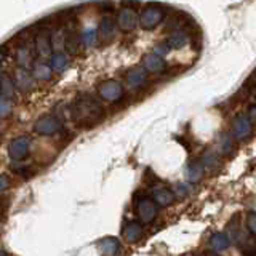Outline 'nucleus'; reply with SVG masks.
Wrapping results in <instances>:
<instances>
[{
  "label": "nucleus",
  "instance_id": "nucleus-19",
  "mask_svg": "<svg viewBox=\"0 0 256 256\" xmlns=\"http://www.w3.org/2000/svg\"><path fill=\"white\" fill-rule=\"evenodd\" d=\"M16 60H18L21 69H26L30 66L32 61H34V54H32L30 48L28 45H22L18 48V52H16Z\"/></svg>",
  "mask_w": 256,
  "mask_h": 256
},
{
  "label": "nucleus",
  "instance_id": "nucleus-27",
  "mask_svg": "<svg viewBox=\"0 0 256 256\" xmlns=\"http://www.w3.org/2000/svg\"><path fill=\"white\" fill-rule=\"evenodd\" d=\"M218 162H220V158H218V154H216V152H212V150L205 152V156L202 158V165H205L208 168H213L218 165Z\"/></svg>",
  "mask_w": 256,
  "mask_h": 256
},
{
  "label": "nucleus",
  "instance_id": "nucleus-18",
  "mask_svg": "<svg viewBox=\"0 0 256 256\" xmlns=\"http://www.w3.org/2000/svg\"><path fill=\"white\" fill-rule=\"evenodd\" d=\"M210 245L216 252H224L230 246V240L224 232H216V234H213L210 238Z\"/></svg>",
  "mask_w": 256,
  "mask_h": 256
},
{
  "label": "nucleus",
  "instance_id": "nucleus-9",
  "mask_svg": "<svg viewBox=\"0 0 256 256\" xmlns=\"http://www.w3.org/2000/svg\"><path fill=\"white\" fill-rule=\"evenodd\" d=\"M232 132L237 140H246L252 133V122L245 116H237L232 122Z\"/></svg>",
  "mask_w": 256,
  "mask_h": 256
},
{
  "label": "nucleus",
  "instance_id": "nucleus-6",
  "mask_svg": "<svg viewBox=\"0 0 256 256\" xmlns=\"http://www.w3.org/2000/svg\"><path fill=\"white\" fill-rule=\"evenodd\" d=\"M136 24H138V16L133 8H122L117 16V26L125 32H130L136 28Z\"/></svg>",
  "mask_w": 256,
  "mask_h": 256
},
{
  "label": "nucleus",
  "instance_id": "nucleus-14",
  "mask_svg": "<svg viewBox=\"0 0 256 256\" xmlns=\"http://www.w3.org/2000/svg\"><path fill=\"white\" fill-rule=\"evenodd\" d=\"M141 236H142V226L136 221L128 222L124 229V237L126 238V242H130V244L138 242V240L141 238Z\"/></svg>",
  "mask_w": 256,
  "mask_h": 256
},
{
  "label": "nucleus",
  "instance_id": "nucleus-3",
  "mask_svg": "<svg viewBox=\"0 0 256 256\" xmlns=\"http://www.w3.org/2000/svg\"><path fill=\"white\" fill-rule=\"evenodd\" d=\"M136 213H138V218L141 222L149 224L154 221L157 216V205L154 200L142 197L138 200V204H136Z\"/></svg>",
  "mask_w": 256,
  "mask_h": 256
},
{
  "label": "nucleus",
  "instance_id": "nucleus-31",
  "mask_svg": "<svg viewBox=\"0 0 256 256\" xmlns=\"http://www.w3.org/2000/svg\"><path fill=\"white\" fill-rule=\"evenodd\" d=\"M168 52H170V46H168L166 44H164V45H157V46H156V54L160 56V58H162V56H165Z\"/></svg>",
  "mask_w": 256,
  "mask_h": 256
},
{
  "label": "nucleus",
  "instance_id": "nucleus-7",
  "mask_svg": "<svg viewBox=\"0 0 256 256\" xmlns=\"http://www.w3.org/2000/svg\"><path fill=\"white\" fill-rule=\"evenodd\" d=\"M36 50L38 54H42L44 58H48L53 53L52 48V32L48 29H42L36 37Z\"/></svg>",
  "mask_w": 256,
  "mask_h": 256
},
{
  "label": "nucleus",
  "instance_id": "nucleus-34",
  "mask_svg": "<svg viewBox=\"0 0 256 256\" xmlns=\"http://www.w3.org/2000/svg\"><path fill=\"white\" fill-rule=\"evenodd\" d=\"M248 120L256 124V104L254 106H250V109H248Z\"/></svg>",
  "mask_w": 256,
  "mask_h": 256
},
{
  "label": "nucleus",
  "instance_id": "nucleus-32",
  "mask_svg": "<svg viewBox=\"0 0 256 256\" xmlns=\"http://www.w3.org/2000/svg\"><path fill=\"white\" fill-rule=\"evenodd\" d=\"M176 194H178L180 197L188 196V194H189V188H188V184H178V186H176Z\"/></svg>",
  "mask_w": 256,
  "mask_h": 256
},
{
  "label": "nucleus",
  "instance_id": "nucleus-13",
  "mask_svg": "<svg viewBox=\"0 0 256 256\" xmlns=\"http://www.w3.org/2000/svg\"><path fill=\"white\" fill-rule=\"evenodd\" d=\"M186 176L189 182H198L204 176V165L200 160H192L188 164L186 168Z\"/></svg>",
  "mask_w": 256,
  "mask_h": 256
},
{
  "label": "nucleus",
  "instance_id": "nucleus-5",
  "mask_svg": "<svg viewBox=\"0 0 256 256\" xmlns=\"http://www.w3.org/2000/svg\"><path fill=\"white\" fill-rule=\"evenodd\" d=\"M34 128H36L37 133L50 136V134H54V133L61 132L62 125H61L58 117H54V116H45V117H40L37 120Z\"/></svg>",
  "mask_w": 256,
  "mask_h": 256
},
{
  "label": "nucleus",
  "instance_id": "nucleus-35",
  "mask_svg": "<svg viewBox=\"0 0 256 256\" xmlns=\"http://www.w3.org/2000/svg\"><path fill=\"white\" fill-rule=\"evenodd\" d=\"M205 256H218V254H205Z\"/></svg>",
  "mask_w": 256,
  "mask_h": 256
},
{
  "label": "nucleus",
  "instance_id": "nucleus-29",
  "mask_svg": "<svg viewBox=\"0 0 256 256\" xmlns=\"http://www.w3.org/2000/svg\"><path fill=\"white\" fill-rule=\"evenodd\" d=\"M246 228H248V232L256 237V213L254 212L248 213V216H246Z\"/></svg>",
  "mask_w": 256,
  "mask_h": 256
},
{
  "label": "nucleus",
  "instance_id": "nucleus-23",
  "mask_svg": "<svg viewBox=\"0 0 256 256\" xmlns=\"http://www.w3.org/2000/svg\"><path fill=\"white\" fill-rule=\"evenodd\" d=\"M64 42H66V30L58 29L52 34V48L54 53H61L64 50Z\"/></svg>",
  "mask_w": 256,
  "mask_h": 256
},
{
  "label": "nucleus",
  "instance_id": "nucleus-16",
  "mask_svg": "<svg viewBox=\"0 0 256 256\" xmlns=\"http://www.w3.org/2000/svg\"><path fill=\"white\" fill-rule=\"evenodd\" d=\"M100 252L102 253V256H116L118 253V240L114 237L102 238L100 244Z\"/></svg>",
  "mask_w": 256,
  "mask_h": 256
},
{
  "label": "nucleus",
  "instance_id": "nucleus-11",
  "mask_svg": "<svg viewBox=\"0 0 256 256\" xmlns=\"http://www.w3.org/2000/svg\"><path fill=\"white\" fill-rule=\"evenodd\" d=\"M148 78V72L144 68H133L126 74V85L130 88H140Z\"/></svg>",
  "mask_w": 256,
  "mask_h": 256
},
{
  "label": "nucleus",
  "instance_id": "nucleus-36",
  "mask_svg": "<svg viewBox=\"0 0 256 256\" xmlns=\"http://www.w3.org/2000/svg\"><path fill=\"white\" fill-rule=\"evenodd\" d=\"M254 96H256V88H254Z\"/></svg>",
  "mask_w": 256,
  "mask_h": 256
},
{
  "label": "nucleus",
  "instance_id": "nucleus-33",
  "mask_svg": "<svg viewBox=\"0 0 256 256\" xmlns=\"http://www.w3.org/2000/svg\"><path fill=\"white\" fill-rule=\"evenodd\" d=\"M8 186H10V181L5 174H0V192H4Z\"/></svg>",
  "mask_w": 256,
  "mask_h": 256
},
{
  "label": "nucleus",
  "instance_id": "nucleus-26",
  "mask_svg": "<svg viewBox=\"0 0 256 256\" xmlns=\"http://www.w3.org/2000/svg\"><path fill=\"white\" fill-rule=\"evenodd\" d=\"M82 42L85 46H94L96 42H98V32H96L94 29H86L84 34H82Z\"/></svg>",
  "mask_w": 256,
  "mask_h": 256
},
{
  "label": "nucleus",
  "instance_id": "nucleus-20",
  "mask_svg": "<svg viewBox=\"0 0 256 256\" xmlns=\"http://www.w3.org/2000/svg\"><path fill=\"white\" fill-rule=\"evenodd\" d=\"M186 44H188V34L182 30L173 32V34L166 40V45L170 48H173V50H180V48L186 46Z\"/></svg>",
  "mask_w": 256,
  "mask_h": 256
},
{
  "label": "nucleus",
  "instance_id": "nucleus-25",
  "mask_svg": "<svg viewBox=\"0 0 256 256\" xmlns=\"http://www.w3.org/2000/svg\"><path fill=\"white\" fill-rule=\"evenodd\" d=\"M32 76L38 80H50L52 78V68L44 62H36L32 68Z\"/></svg>",
  "mask_w": 256,
  "mask_h": 256
},
{
  "label": "nucleus",
  "instance_id": "nucleus-15",
  "mask_svg": "<svg viewBox=\"0 0 256 256\" xmlns=\"http://www.w3.org/2000/svg\"><path fill=\"white\" fill-rule=\"evenodd\" d=\"M152 194H154V202L160 206H168L174 198V194L168 188H156Z\"/></svg>",
  "mask_w": 256,
  "mask_h": 256
},
{
  "label": "nucleus",
  "instance_id": "nucleus-1",
  "mask_svg": "<svg viewBox=\"0 0 256 256\" xmlns=\"http://www.w3.org/2000/svg\"><path fill=\"white\" fill-rule=\"evenodd\" d=\"M70 117L76 118L82 125L98 124L104 116L102 106L90 94H82L69 106Z\"/></svg>",
  "mask_w": 256,
  "mask_h": 256
},
{
  "label": "nucleus",
  "instance_id": "nucleus-28",
  "mask_svg": "<svg viewBox=\"0 0 256 256\" xmlns=\"http://www.w3.org/2000/svg\"><path fill=\"white\" fill-rule=\"evenodd\" d=\"M13 110V104L10 100H0V117H8Z\"/></svg>",
  "mask_w": 256,
  "mask_h": 256
},
{
  "label": "nucleus",
  "instance_id": "nucleus-10",
  "mask_svg": "<svg viewBox=\"0 0 256 256\" xmlns=\"http://www.w3.org/2000/svg\"><path fill=\"white\" fill-rule=\"evenodd\" d=\"M142 64H144V69L149 72H154V74H158V72H162L166 68V62L164 61V58H160L156 53L144 56Z\"/></svg>",
  "mask_w": 256,
  "mask_h": 256
},
{
  "label": "nucleus",
  "instance_id": "nucleus-4",
  "mask_svg": "<svg viewBox=\"0 0 256 256\" xmlns=\"http://www.w3.org/2000/svg\"><path fill=\"white\" fill-rule=\"evenodd\" d=\"M100 92V96L104 100V101H117L122 98L124 94V88L120 85L117 80H106V82H102L98 88Z\"/></svg>",
  "mask_w": 256,
  "mask_h": 256
},
{
  "label": "nucleus",
  "instance_id": "nucleus-30",
  "mask_svg": "<svg viewBox=\"0 0 256 256\" xmlns=\"http://www.w3.org/2000/svg\"><path fill=\"white\" fill-rule=\"evenodd\" d=\"M221 150H224V152H230L232 150V144H230L229 136H222V140H221Z\"/></svg>",
  "mask_w": 256,
  "mask_h": 256
},
{
  "label": "nucleus",
  "instance_id": "nucleus-12",
  "mask_svg": "<svg viewBox=\"0 0 256 256\" xmlns=\"http://www.w3.org/2000/svg\"><path fill=\"white\" fill-rule=\"evenodd\" d=\"M116 28H117V21H114L110 18V16H106L101 24H100V29H98V38L104 40V42H108L116 34Z\"/></svg>",
  "mask_w": 256,
  "mask_h": 256
},
{
  "label": "nucleus",
  "instance_id": "nucleus-22",
  "mask_svg": "<svg viewBox=\"0 0 256 256\" xmlns=\"http://www.w3.org/2000/svg\"><path fill=\"white\" fill-rule=\"evenodd\" d=\"M14 84H13V80L8 77V76H0V94L4 96V100H10L14 96Z\"/></svg>",
  "mask_w": 256,
  "mask_h": 256
},
{
  "label": "nucleus",
  "instance_id": "nucleus-17",
  "mask_svg": "<svg viewBox=\"0 0 256 256\" xmlns=\"http://www.w3.org/2000/svg\"><path fill=\"white\" fill-rule=\"evenodd\" d=\"M82 42V36H78L77 32H66V42H64V50H68L69 54H76L80 48Z\"/></svg>",
  "mask_w": 256,
  "mask_h": 256
},
{
  "label": "nucleus",
  "instance_id": "nucleus-2",
  "mask_svg": "<svg viewBox=\"0 0 256 256\" xmlns=\"http://www.w3.org/2000/svg\"><path fill=\"white\" fill-rule=\"evenodd\" d=\"M162 20H164V10H162V6H158L156 4H150V5H148L142 10V13L140 16V24H141L142 29L150 30V29L157 28Z\"/></svg>",
  "mask_w": 256,
  "mask_h": 256
},
{
  "label": "nucleus",
  "instance_id": "nucleus-24",
  "mask_svg": "<svg viewBox=\"0 0 256 256\" xmlns=\"http://www.w3.org/2000/svg\"><path fill=\"white\" fill-rule=\"evenodd\" d=\"M50 68H52V70H54V72H62L64 69L68 68V64H69V61H68V56L64 54V53H54V54H52V60H50Z\"/></svg>",
  "mask_w": 256,
  "mask_h": 256
},
{
  "label": "nucleus",
  "instance_id": "nucleus-21",
  "mask_svg": "<svg viewBox=\"0 0 256 256\" xmlns=\"http://www.w3.org/2000/svg\"><path fill=\"white\" fill-rule=\"evenodd\" d=\"M16 86H18L20 90H22V92L30 90V86H32V77H30L28 69H21L20 68L18 70H16Z\"/></svg>",
  "mask_w": 256,
  "mask_h": 256
},
{
  "label": "nucleus",
  "instance_id": "nucleus-8",
  "mask_svg": "<svg viewBox=\"0 0 256 256\" xmlns=\"http://www.w3.org/2000/svg\"><path fill=\"white\" fill-rule=\"evenodd\" d=\"M29 152V138H16L8 146V154L13 160H21L28 156Z\"/></svg>",
  "mask_w": 256,
  "mask_h": 256
}]
</instances>
